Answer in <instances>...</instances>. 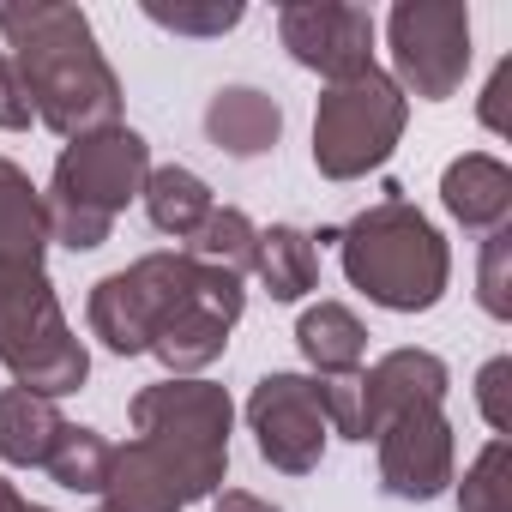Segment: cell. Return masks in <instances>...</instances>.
<instances>
[{
    "label": "cell",
    "mask_w": 512,
    "mask_h": 512,
    "mask_svg": "<svg viewBox=\"0 0 512 512\" xmlns=\"http://www.w3.org/2000/svg\"><path fill=\"white\" fill-rule=\"evenodd\" d=\"M133 440L115 446L103 512H181L223 488L235 404L211 380H163L127 404Z\"/></svg>",
    "instance_id": "6da1fadb"
},
{
    "label": "cell",
    "mask_w": 512,
    "mask_h": 512,
    "mask_svg": "<svg viewBox=\"0 0 512 512\" xmlns=\"http://www.w3.org/2000/svg\"><path fill=\"white\" fill-rule=\"evenodd\" d=\"M0 37L7 61L25 79V97L49 133L91 139L103 127H121V79L97 49V31L79 7H49V0H0Z\"/></svg>",
    "instance_id": "7a4b0ae2"
},
{
    "label": "cell",
    "mask_w": 512,
    "mask_h": 512,
    "mask_svg": "<svg viewBox=\"0 0 512 512\" xmlns=\"http://www.w3.org/2000/svg\"><path fill=\"white\" fill-rule=\"evenodd\" d=\"M332 247L344 253V278L392 314H428L446 296L452 253L440 229L404 199V187H386V199L332 229Z\"/></svg>",
    "instance_id": "3957f363"
},
{
    "label": "cell",
    "mask_w": 512,
    "mask_h": 512,
    "mask_svg": "<svg viewBox=\"0 0 512 512\" xmlns=\"http://www.w3.org/2000/svg\"><path fill=\"white\" fill-rule=\"evenodd\" d=\"M151 175V145L133 127H103L91 139H73L49 175V241L91 253L109 241L115 217L127 211V199H139Z\"/></svg>",
    "instance_id": "277c9868"
},
{
    "label": "cell",
    "mask_w": 512,
    "mask_h": 512,
    "mask_svg": "<svg viewBox=\"0 0 512 512\" xmlns=\"http://www.w3.org/2000/svg\"><path fill=\"white\" fill-rule=\"evenodd\" d=\"M0 362L37 398L79 392L91 374V356L73 338L43 266H0Z\"/></svg>",
    "instance_id": "5b68a950"
},
{
    "label": "cell",
    "mask_w": 512,
    "mask_h": 512,
    "mask_svg": "<svg viewBox=\"0 0 512 512\" xmlns=\"http://www.w3.org/2000/svg\"><path fill=\"white\" fill-rule=\"evenodd\" d=\"M199 278H205V266L187 247L181 253H145L127 272H109L85 302L91 338H103L115 356H145L163 338V326L193 302Z\"/></svg>",
    "instance_id": "8992f818"
},
{
    "label": "cell",
    "mask_w": 512,
    "mask_h": 512,
    "mask_svg": "<svg viewBox=\"0 0 512 512\" xmlns=\"http://www.w3.org/2000/svg\"><path fill=\"white\" fill-rule=\"evenodd\" d=\"M410 121V97L392 85V73L368 67L344 85H332L320 97L314 115V163L326 181H362L368 169H380L392 157V145L404 139Z\"/></svg>",
    "instance_id": "52a82bcc"
},
{
    "label": "cell",
    "mask_w": 512,
    "mask_h": 512,
    "mask_svg": "<svg viewBox=\"0 0 512 512\" xmlns=\"http://www.w3.org/2000/svg\"><path fill=\"white\" fill-rule=\"evenodd\" d=\"M446 362L434 350H392L374 368L356 374H332L320 380V404H326V428L344 440H374L392 416L416 410V404H446Z\"/></svg>",
    "instance_id": "ba28073f"
},
{
    "label": "cell",
    "mask_w": 512,
    "mask_h": 512,
    "mask_svg": "<svg viewBox=\"0 0 512 512\" xmlns=\"http://www.w3.org/2000/svg\"><path fill=\"white\" fill-rule=\"evenodd\" d=\"M392 67L398 91H416L422 103H446L470 73V13L452 0H398L392 19Z\"/></svg>",
    "instance_id": "9c48e42d"
},
{
    "label": "cell",
    "mask_w": 512,
    "mask_h": 512,
    "mask_svg": "<svg viewBox=\"0 0 512 512\" xmlns=\"http://www.w3.org/2000/svg\"><path fill=\"white\" fill-rule=\"evenodd\" d=\"M247 428L260 458L284 476H308L326 458V404H320V380L308 374H266L247 398Z\"/></svg>",
    "instance_id": "30bf717a"
},
{
    "label": "cell",
    "mask_w": 512,
    "mask_h": 512,
    "mask_svg": "<svg viewBox=\"0 0 512 512\" xmlns=\"http://www.w3.org/2000/svg\"><path fill=\"white\" fill-rule=\"evenodd\" d=\"M278 37L326 85H344L374 67V19L344 0H296L278 13Z\"/></svg>",
    "instance_id": "8fae6325"
},
{
    "label": "cell",
    "mask_w": 512,
    "mask_h": 512,
    "mask_svg": "<svg viewBox=\"0 0 512 512\" xmlns=\"http://www.w3.org/2000/svg\"><path fill=\"white\" fill-rule=\"evenodd\" d=\"M374 440H380V488L392 500L422 506L452 488V422L440 404H416L392 416Z\"/></svg>",
    "instance_id": "7c38bea8"
},
{
    "label": "cell",
    "mask_w": 512,
    "mask_h": 512,
    "mask_svg": "<svg viewBox=\"0 0 512 512\" xmlns=\"http://www.w3.org/2000/svg\"><path fill=\"white\" fill-rule=\"evenodd\" d=\"M199 266H205V260H199ZM241 308H247L241 278H229V272L205 266V278H199L193 302L163 326V338L151 344V356L169 368V380H193L199 368H211V362L223 356V344H229V332H235Z\"/></svg>",
    "instance_id": "4fadbf2b"
},
{
    "label": "cell",
    "mask_w": 512,
    "mask_h": 512,
    "mask_svg": "<svg viewBox=\"0 0 512 512\" xmlns=\"http://www.w3.org/2000/svg\"><path fill=\"white\" fill-rule=\"evenodd\" d=\"M440 199L464 229H482V235L506 229V217H512V169L500 157H488V151H470V157L446 163Z\"/></svg>",
    "instance_id": "5bb4252c"
},
{
    "label": "cell",
    "mask_w": 512,
    "mask_h": 512,
    "mask_svg": "<svg viewBox=\"0 0 512 512\" xmlns=\"http://www.w3.org/2000/svg\"><path fill=\"white\" fill-rule=\"evenodd\" d=\"M205 133L217 151L229 157H260L278 145L284 133V109L266 97V91H253V85H223L211 103H205Z\"/></svg>",
    "instance_id": "9a60e30c"
},
{
    "label": "cell",
    "mask_w": 512,
    "mask_h": 512,
    "mask_svg": "<svg viewBox=\"0 0 512 512\" xmlns=\"http://www.w3.org/2000/svg\"><path fill=\"white\" fill-rule=\"evenodd\" d=\"M49 211L19 163L0 157V266H43Z\"/></svg>",
    "instance_id": "2e32d148"
},
{
    "label": "cell",
    "mask_w": 512,
    "mask_h": 512,
    "mask_svg": "<svg viewBox=\"0 0 512 512\" xmlns=\"http://www.w3.org/2000/svg\"><path fill=\"white\" fill-rule=\"evenodd\" d=\"M67 416L55 410V398H37L25 386H7L0 392V458L19 464V470H43L55 440H61Z\"/></svg>",
    "instance_id": "e0dca14e"
},
{
    "label": "cell",
    "mask_w": 512,
    "mask_h": 512,
    "mask_svg": "<svg viewBox=\"0 0 512 512\" xmlns=\"http://www.w3.org/2000/svg\"><path fill=\"white\" fill-rule=\"evenodd\" d=\"M253 272L272 290V302H302L320 284V247H314L308 229L272 223V229H260V260H253Z\"/></svg>",
    "instance_id": "ac0fdd59"
},
{
    "label": "cell",
    "mask_w": 512,
    "mask_h": 512,
    "mask_svg": "<svg viewBox=\"0 0 512 512\" xmlns=\"http://www.w3.org/2000/svg\"><path fill=\"white\" fill-rule=\"evenodd\" d=\"M139 199H145V217H151L163 235H175V241H193L199 223L217 211V205H211V187H205L187 163H163V169H151L145 187H139Z\"/></svg>",
    "instance_id": "d6986e66"
},
{
    "label": "cell",
    "mask_w": 512,
    "mask_h": 512,
    "mask_svg": "<svg viewBox=\"0 0 512 512\" xmlns=\"http://www.w3.org/2000/svg\"><path fill=\"white\" fill-rule=\"evenodd\" d=\"M296 344H302V356L320 368V380H332V374H356V368H362V356H368V326H362L344 302H320V308L302 314Z\"/></svg>",
    "instance_id": "ffe728a7"
},
{
    "label": "cell",
    "mask_w": 512,
    "mask_h": 512,
    "mask_svg": "<svg viewBox=\"0 0 512 512\" xmlns=\"http://www.w3.org/2000/svg\"><path fill=\"white\" fill-rule=\"evenodd\" d=\"M187 253H193V260H205V266H217V272H229V278H247L253 260H260V229H253L247 211L223 205V211H211L199 223V235H193Z\"/></svg>",
    "instance_id": "44dd1931"
},
{
    "label": "cell",
    "mask_w": 512,
    "mask_h": 512,
    "mask_svg": "<svg viewBox=\"0 0 512 512\" xmlns=\"http://www.w3.org/2000/svg\"><path fill=\"white\" fill-rule=\"evenodd\" d=\"M109 458H115V446H109L97 428H73V422H67L43 470H49V482L73 488V494H103V482H109Z\"/></svg>",
    "instance_id": "7402d4cb"
},
{
    "label": "cell",
    "mask_w": 512,
    "mask_h": 512,
    "mask_svg": "<svg viewBox=\"0 0 512 512\" xmlns=\"http://www.w3.org/2000/svg\"><path fill=\"white\" fill-rule=\"evenodd\" d=\"M458 506L464 512H512V446H506V434H494L476 452V464L458 482Z\"/></svg>",
    "instance_id": "603a6c76"
},
{
    "label": "cell",
    "mask_w": 512,
    "mask_h": 512,
    "mask_svg": "<svg viewBox=\"0 0 512 512\" xmlns=\"http://www.w3.org/2000/svg\"><path fill=\"white\" fill-rule=\"evenodd\" d=\"M145 19L151 25H163V31H181V37H223V31H235L241 25V7L229 0H211V7H169V0H145Z\"/></svg>",
    "instance_id": "cb8c5ba5"
},
{
    "label": "cell",
    "mask_w": 512,
    "mask_h": 512,
    "mask_svg": "<svg viewBox=\"0 0 512 512\" xmlns=\"http://www.w3.org/2000/svg\"><path fill=\"white\" fill-rule=\"evenodd\" d=\"M482 308L512 320V229H488L482 241Z\"/></svg>",
    "instance_id": "d4e9b609"
},
{
    "label": "cell",
    "mask_w": 512,
    "mask_h": 512,
    "mask_svg": "<svg viewBox=\"0 0 512 512\" xmlns=\"http://www.w3.org/2000/svg\"><path fill=\"white\" fill-rule=\"evenodd\" d=\"M506 392H512V362H506V356H494V362L476 374V404H482V416H488V428H494V434H506V428H512V398H506Z\"/></svg>",
    "instance_id": "484cf974"
},
{
    "label": "cell",
    "mask_w": 512,
    "mask_h": 512,
    "mask_svg": "<svg viewBox=\"0 0 512 512\" xmlns=\"http://www.w3.org/2000/svg\"><path fill=\"white\" fill-rule=\"evenodd\" d=\"M37 121V109H31V97H25V79H19V67L0 55V127L7 133H25Z\"/></svg>",
    "instance_id": "4316f807"
},
{
    "label": "cell",
    "mask_w": 512,
    "mask_h": 512,
    "mask_svg": "<svg viewBox=\"0 0 512 512\" xmlns=\"http://www.w3.org/2000/svg\"><path fill=\"white\" fill-rule=\"evenodd\" d=\"M506 97H512V61H500V67H494V79H488V97H482V121H488L494 133H512Z\"/></svg>",
    "instance_id": "83f0119b"
},
{
    "label": "cell",
    "mask_w": 512,
    "mask_h": 512,
    "mask_svg": "<svg viewBox=\"0 0 512 512\" xmlns=\"http://www.w3.org/2000/svg\"><path fill=\"white\" fill-rule=\"evenodd\" d=\"M211 512H278V506L260 500V494H247V488H217V506Z\"/></svg>",
    "instance_id": "f1b7e54d"
},
{
    "label": "cell",
    "mask_w": 512,
    "mask_h": 512,
    "mask_svg": "<svg viewBox=\"0 0 512 512\" xmlns=\"http://www.w3.org/2000/svg\"><path fill=\"white\" fill-rule=\"evenodd\" d=\"M0 512H37V506H31V500L13 488V482H0Z\"/></svg>",
    "instance_id": "f546056e"
},
{
    "label": "cell",
    "mask_w": 512,
    "mask_h": 512,
    "mask_svg": "<svg viewBox=\"0 0 512 512\" xmlns=\"http://www.w3.org/2000/svg\"><path fill=\"white\" fill-rule=\"evenodd\" d=\"M97 512H103V506H97Z\"/></svg>",
    "instance_id": "4dcf8cb0"
}]
</instances>
